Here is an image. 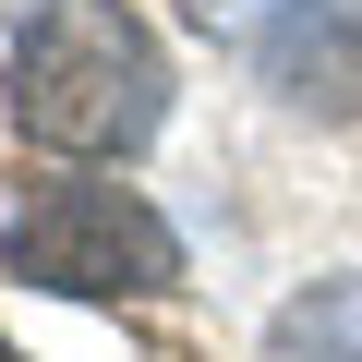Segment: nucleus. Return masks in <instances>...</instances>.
<instances>
[{
	"mask_svg": "<svg viewBox=\"0 0 362 362\" xmlns=\"http://www.w3.org/2000/svg\"><path fill=\"white\" fill-rule=\"evenodd\" d=\"M169 109V61L121 0H49L13 37V121L49 157H121Z\"/></svg>",
	"mask_w": 362,
	"mask_h": 362,
	"instance_id": "obj_1",
	"label": "nucleus"
},
{
	"mask_svg": "<svg viewBox=\"0 0 362 362\" xmlns=\"http://www.w3.org/2000/svg\"><path fill=\"white\" fill-rule=\"evenodd\" d=\"M194 13H206V25H254V37H266V0H194Z\"/></svg>",
	"mask_w": 362,
	"mask_h": 362,
	"instance_id": "obj_5",
	"label": "nucleus"
},
{
	"mask_svg": "<svg viewBox=\"0 0 362 362\" xmlns=\"http://www.w3.org/2000/svg\"><path fill=\"white\" fill-rule=\"evenodd\" d=\"M0 266L25 290H61V302H145L181 278V242L133 181H49V194L13 206Z\"/></svg>",
	"mask_w": 362,
	"mask_h": 362,
	"instance_id": "obj_2",
	"label": "nucleus"
},
{
	"mask_svg": "<svg viewBox=\"0 0 362 362\" xmlns=\"http://www.w3.org/2000/svg\"><path fill=\"white\" fill-rule=\"evenodd\" d=\"M0 362H25V350H13V338H0Z\"/></svg>",
	"mask_w": 362,
	"mask_h": 362,
	"instance_id": "obj_6",
	"label": "nucleus"
},
{
	"mask_svg": "<svg viewBox=\"0 0 362 362\" xmlns=\"http://www.w3.org/2000/svg\"><path fill=\"white\" fill-rule=\"evenodd\" d=\"M266 85L314 121H350L362 109V0H278L266 37H254Z\"/></svg>",
	"mask_w": 362,
	"mask_h": 362,
	"instance_id": "obj_3",
	"label": "nucleus"
},
{
	"mask_svg": "<svg viewBox=\"0 0 362 362\" xmlns=\"http://www.w3.org/2000/svg\"><path fill=\"white\" fill-rule=\"evenodd\" d=\"M266 350L278 362H362V278H314L302 302H278Z\"/></svg>",
	"mask_w": 362,
	"mask_h": 362,
	"instance_id": "obj_4",
	"label": "nucleus"
}]
</instances>
